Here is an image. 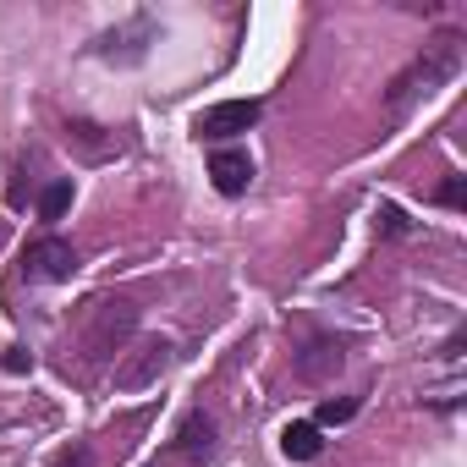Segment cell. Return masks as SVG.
<instances>
[{
	"instance_id": "obj_4",
	"label": "cell",
	"mask_w": 467,
	"mask_h": 467,
	"mask_svg": "<svg viewBox=\"0 0 467 467\" xmlns=\"http://www.w3.org/2000/svg\"><path fill=\"white\" fill-rule=\"evenodd\" d=\"M72 270H78V254H72L67 243L45 237V243L28 248V275H34V281H72Z\"/></svg>"
},
{
	"instance_id": "obj_3",
	"label": "cell",
	"mask_w": 467,
	"mask_h": 467,
	"mask_svg": "<svg viewBox=\"0 0 467 467\" xmlns=\"http://www.w3.org/2000/svg\"><path fill=\"white\" fill-rule=\"evenodd\" d=\"M165 374V341H143L127 352V363H116V390H149Z\"/></svg>"
},
{
	"instance_id": "obj_12",
	"label": "cell",
	"mask_w": 467,
	"mask_h": 467,
	"mask_svg": "<svg viewBox=\"0 0 467 467\" xmlns=\"http://www.w3.org/2000/svg\"><path fill=\"white\" fill-rule=\"evenodd\" d=\"M374 225H379V231H390V237H407V214H401V209H390V203L374 214Z\"/></svg>"
},
{
	"instance_id": "obj_9",
	"label": "cell",
	"mask_w": 467,
	"mask_h": 467,
	"mask_svg": "<svg viewBox=\"0 0 467 467\" xmlns=\"http://www.w3.org/2000/svg\"><path fill=\"white\" fill-rule=\"evenodd\" d=\"M358 412V396H325L319 401V418H314V429H330V423H347Z\"/></svg>"
},
{
	"instance_id": "obj_7",
	"label": "cell",
	"mask_w": 467,
	"mask_h": 467,
	"mask_svg": "<svg viewBox=\"0 0 467 467\" xmlns=\"http://www.w3.org/2000/svg\"><path fill=\"white\" fill-rule=\"evenodd\" d=\"M281 451H286L292 462H314V456L325 451V440H319V429H314V423H286V434H281Z\"/></svg>"
},
{
	"instance_id": "obj_2",
	"label": "cell",
	"mask_w": 467,
	"mask_h": 467,
	"mask_svg": "<svg viewBox=\"0 0 467 467\" xmlns=\"http://www.w3.org/2000/svg\"><path fill=\"white\" fill-rule=\"evenodd\" d=\"M259 121V99H225V105H209L198 121H192V132L198 138H237V132H248Z\"/></svg>"
},
{
	"instance_id": "obj_10",
	"label": "cell",
	"mask_w": 467,
	"mask_h": 467,
	"mask_svg": "<svg viewBox=\"0 0 467 467\" xmlns=\"http://www.w3.org/2000/svg\"><path fill=\"white\" fill-rule=\"evenodd\" d=\"M67 209H72V182H50L45 198H39V214H45V220H61Z\"/></svg>"
},
{
	"instance_id": "obj_1",
	"label": "cell",
	"mask_w": 467,
	"mask_h": 467,
	"mask_svg": "<svg viewBox=\"0 0 467 467\" xmlns=\"http://www.w3.org/2000/svg\"><path fill=\"white\" fill-rule=\"evenodd\" d=\"M462 67V56H456V39H440V45H429L396 83H390V116H407L418 99H429L451 72Z\"/></svg>"
},
{
	"instance_id": "obj_5",
	"label": "cell",
	"mask_w": 467,
	"mask_h": 467,
	"mask_svg": "<svg viewBox=\"0 0 467 467\" xmlns=\"http://www.w3.org/2000/svg\"><path fill=\"white\" fill-rule=\"evenodd\" d=\"M209 176H214V187H220L225 198H237V192H248V182H254V160H248L243 149H220V154L209 160Z\"/></svg>"
},
{
	"instance_id": "obj_6",
	"label": "cell",
	"mask_w": 467,
	"mask_h": 467,
	"mask_svg": "<svg viewBox=\"0 0 467 467\" xmlns=\"http://www.w3.org/2000/svg\"><path fill=\"white\" fill-rule=\"evenodd\" d=\"M132 319H138V314H132L127 303H116V308H105V314H99V330L88 336V352H94V358H105V352H116V347H121V336L132 330Z\"/></svg>"
},
{
	"instance_id": "obj_13",
	"label": "cell",
	"mask_w": 467,
	"mask_h": 467,
	"mask_svg": "<svg viewBox=\"0 0 467 467\" xmlns=\"http://www.w3.org/2000/svg\"><path fill=\"white\" fill-rule=\"evenodd\" d=\"M440 203H451V209H456V203H462V182H456V176H451V182H445V187H440Z\"/></svg>"
},
{
	"instance_id": "obj_11",
	"label": "cell",
	"mask_w": 467,
	"mask_h": 467,
	"mask_svg": "<svg viewBox=\"0 0 467 467\" xmlns=\"http://www.w3.org/2000/svg\"><path fill=\"white\" fill-rule=\"evenodd\" d=\"M0 368H6V374H34V352H28V347H6Z\"/></svg>"
},
{
	"instance_id": "obj_8",
	"label": "cell",
	"mask_w": 467,
	"mask_h": 467,
	"mask_svg": "<svg viewBox=\"0 0 467 467\" xmlns=\"http://www.w3.org/2000/svg\"><path fill=\"white\" fill-rule=\"evenodd\" d=\"M176 440H182V451H187V456H209V440H214V423H209L203 412H192V418L182 423V434H176Z\"/></svg>"
}]
</instances>
